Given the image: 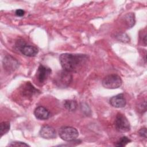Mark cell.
Returning <instances> with one entry per match:
<instances>
[{
  "label": "cell",
  "instance_id": "cell-16",
  "mask_svg": "<svg viewBox=\"0 0 147 147\" xmlns=\"http://www.w3.org/2000/svg\"><path fill=\"white\" fill-rule=\"evenodd\" d=\"M9 146H29V145H28L27 144H26L24 142H21V141L12 142L10 144H9Z\"/></svg>",
  "mask_w": 147,
  "mask_h": 147
},
{
  "label": "cell",
  "instance_id": "cell-5",
  "mask_svg": "<svg viewBox=\"0 0 147 147\" xmlns=\"http://www.w3.org/2000/svg\"><path fill=\"white\" fill-rule=\"evenodd\" d=\"M115 127L119 132H127L130 129V125L126 117L121 113H118L115 119Z\"/></svg>",
  "mask_w": 147,
  "mask_h": 147
},
{
  "label": "cell",
  "instance_id": "cell-11",
  "mask_svg": "<svg viewBox=\"0 0 147 147\" xmlns=\"http://www.w3.org/2000/svg\"><path fill=\"white\" fill-rule=\"evenodd\" d=\"M34 114L36 118L40 120L47 119L50 116L49 110L43 106H38L36 107L34 110Z\"/></svg>",
  "mask_w": 147,
  "mask_h": 147
},
{
  "label": "cell",
  "instance_id": "cell-18",
  "mask_svg": "<svg viewBox=\"0 0 147 147\" xmlns=\"http://www.w3.org/2000/svg\"><path fill=\"white\" fill-rule=\"evenodd\" d=\"M15 14L18 17H22L25 14V11L22 9H17L15 11Z\"/></svg>",
  "mask_w": 147,
  "mask_h": 147
},
{
  "label": "cell",
  "instance_id": "cell-15",
  "mask_svg": "<svg viewBox=\"0 0 147 147\" xmlns=\"http://www.w3.org/2000/svg\"><path fill=\"white\" fill-rule=\"evenodd\" d=\"M131 141L130 139L127 138L126 136H123L121 137L116 143L115 146H125L128 143L130 142Z\"/></svg>",
  "mask_w": 147,
  "mask_h": 147
},
{
  "label": "cell",
  "instance_id": "cell-7",
  "mask_svg": "<svg viewBox=\"0 0 147 147\" xmlns=\"http://www.w3.org/2000/svg\"><path fill=\"white\" fill-rule=\"evenodd\" d=\"M51 73V69L50 68L43 65H40L36 72V79L38 83L42 84L44 83L48 78Z\"/></svg>",
  "mask_w": 147,
  "mask_h": 147
},
{
  "label": "cell",
  "instance_id": "cell-9",
  "mask_svg": "<svg viewBox=\"0 0 147 147\" xmlns=\"http://www.w3.org/2000/svg\"><path fill=\"white\" fill-rule=\"evenodd\" d=\"M40 135L45 139H52L56 137V132L55 129L51 126H43L40 130Z\"/></svg>",
  "mask_w": 147,
  "mask_h": 147
},
{
  "label": "cell",
  "instance_id": "cell-13",
  "mask_svg": "<svg viewBox=\"0 0 147 147\" xmlns=\"http://www.w3.org/2000/svg\"><path fill=\"white\" fill-rule=\"evenodd\" d=\"M64 107L69 111H75L77 108V103L74 100H65L63 102Z\"/></svg>",
  "mask_w": 147,
  "mask_h": 147
},
{
  "label": "cell",
  "instance_id": "cell-2",
  "mask_svg": "<svg viewBox=\"0 0 147 147\" xmlns=\"http://www.w3.org/2000/svg\"><path fill=\"white\" fill-rule=\"evenodd\" d=\"M72 80V76L71 72L63 70L57 73L54 78L53 82L59 87L65 88L70 84Z\"/></svg>",
  "mask_w": 147,
  "mask_h": 147
},
{
  "label": "cell",
  "instance_id": "cell-14",
  "mask_svg": "<svg viewBox=\"0 0 147 147\" xmlns=\"http://www.w3.org/2000/svg\"><path fill=\"white\" fill-rule=\"evenodd\" d=\"M10 125L9 122H2L0 124V134L1 137L7 133L10 130Z\"/></svg>",
  "mask_w": 147,
  "mask_h": 147
},
{
  "label": "cell",
  "instance_id": "cell-10",
  "mask_svg": "<svg viewBox=\"0 0 147 147\" xmlns=\"http://www.w3.org/2000/svg\"><path fill=\"white\" fill-rule=\"evenodd\" d=\"M109 102L112 106L116 108L123 107L126 104V101L123 94L113 96L110 99Z\"/></svg>",
  "mask_w": 147,
  "mask_h": 147
},
{
  "label": "cell",
  "instance_id": "cell-12",
  "mask_svg": "<svg viewBox=\"0 0 147 147\" xmlns=\"http://www.w3.org/2000/svg\"><path fill=\"white\" fill-rule=\"evenodd\" d=\"M21 92L23 95L27 97H30L33 96L40 91L37 89L35 88L30 82H27L24 85Z\"/></svg>",
  "mask_w": 147,
  "mask_h": 147
},
{
  "label": "cell",
  "instance_id": "cell-6",
  "mask_svg": "<svg viewBox=\"0 0 147 147\" xmlns=\"http://www.w3.org/2000/svg\"><path fill=\"white\" fill-rule=\"evenodd\" d=\"M17 47L20 51L24 55L28 57L35 56L38 53V49L33 45L26 44L24 41H19L17 44Z\"/></svg>",
  "mask_w": 147,
  "mask_h": 147
},
{
  "label": "cell",
  "instance_id": "cell-1",
  "mask_svg": "<svg viewBox=\"0 0 147 147\" xmlns=\"http://www.w3.org/2000/svg\"><path fill=\"white\" fill-rule=\"evenodd\" d=\"M88 56L83 54L63 53L59 57L60 63L64 70L68 72H76L86 63Z\"/></svg>",
  "mask_w": 147,
  "mask_h": 147
},
{
  "label": "cell",
  "instance_id": "cell-3",
  "mask_svg": "<svg viewBox=\"0 0 147 147\" xmlns=\"http://www.w3.org/2000/svg\"><path fill=\"white\" fill-rule=\"evenodd\" d=\"M60 137L65 141H75L79 136L77 129L71 126H63L59 130Z\"/></svg>",
  "mask_w": 147,
  "mask_h": 147
},
{
  "label": "cell",
  "instance_id": "cell-4",
  "mask_svg": "<svg viewBox=\"0 0 147 147\" xmlns=\"http://www.w3.org/2000/svg\"><path fill=\"white\" fill-rule=\"evenodd\" d=\"M122 79L119 76L115 74H111L105 76L102 84L103 86L108 89H115L119 88L122 85Z\"/></svg>",
  "mask_w": 147,
  "mask_h": 147
},
{
  "label": "cell",
  "instance_id": "cell-17",
  "mask_svg": "<svg viewBox=\"0 0 147 147\" xmlns=\"http://www.w3.org/2000/svg\"><path fill=\"white\" fill-rule=\"evenodd\" d=\"M138 134L140 135V136L144 137L145 138H146V128L145 127L141 128L138 130Z\"/></svg>",
  "mask_w": 147,
  "mask_h": 147
},
{
  "label": "cell",
  "instance_id": "cell-8",
  "mask_svg": "<svg viewBox=\"0 0 147 147\" xmlns=\"http://www.w3.org/2000/svg\"><path fill=\"white\" fill-rule=\"evenodd\" d=\"M3 66L4 69L8 72H11L16 70L18 67L19 63L15 58L10 55H7L3 59Z\"/></svg>",
  "mask_w": 147,
  "mask_h": 147
}]
</instances>
